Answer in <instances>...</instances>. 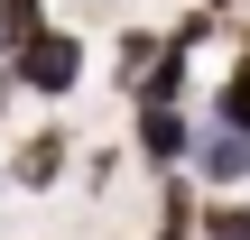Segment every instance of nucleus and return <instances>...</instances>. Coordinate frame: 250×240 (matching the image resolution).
I'll return each instance as SVG.
<instances>
[{
	"label": "nucleus",
	"mask_w": 250,
	"mask_h": 240,
	"mask_svg": "<svg viewBox=\"0 0 250 240\" xmlns=\"http://www.w3.org/2000/svg\"><path fill=\"white\" fill-rule=\"evenodd\" d=\"M204 120L250 129V28H241V46H232V65H223V83H213V102H204Z\"/></svg>",
	"instance_id": "nucleus-6"
},
{
	"label": "nucleus",
	"mask_w": 250,
	"mask_h": 240,
	"mask_svg": "<svg viewBox=\"0 0 250 240\" xmlns=\"http://www.w3.org/2000/svg\"><path fill=\"white\" fill-rule=\"evenodd\" d=\"M204 9H223V18H232V9H250V0H204Z\"/></svg>",
	"instance_id": "nucleus-11"
},
{
	"label": "nucleus",
	"mask_w": 250,
	"mask_h": 240,
	"mask_svg": "<svg viewBox=\"0 0 250 240\" xmlns=\"http://www.w3.org/2000/svg\"><path fill=\"white\" fill-rule=\"evenodd\" d=\"M0 176H9V157H0Z\"/></svg>",
	"instance_id": "nucleus-12"
},
{
	"label": "nucleus",
	"mask_w": 250,
	"mask_h": 240,
	"mask_svg": "<svg viewBox=\"0 0 250 240\" xmlns=\"http://www.w3.org/2000/svg\"><path fill=\"white\" fill-rule=\"evenodd\" d=\"M9 74H19V92H37V102H65V92L83 83V28L46 18L37 37H19V46H9Z\"/></svg>",
	"instance_id": "nucleus-1"
},
{
	"label": "nucleus",
	"mask_w": 250,
	"mask_h": 240,
	"mask_svg": "<svg viewBox=\"0 0 250 240\" xmlns=\"http://www.w3.org/2000/svg\"><path fill=\"white\" fill-rule=\"evenodd\" d=\"M46 28V0H0V37L19 46V37H37Z\"/></svg>",
	"instance_id": "nucleus-9"
},
{
	"label": "nucleus",
	"mask_w": 250,
	"mask_h": 240,
	"mask_svg": "<svg viewBox=\"0 0 250 240\" xmlns=\"http://www.w3.org/2000/svg\"><path fill=\"white\" fill-rule=\"evenodd\" d=\"M65 166H74V129H56V120H46V129H28V139L9 148V185H19V194H56V185H65Z\"/></svg>",
	"instance_id": "nucleus-4"
},
{
	"label": "nucleus",
	"mask_w": 250,
	"mask_h": 240,
	"mask_svg": "<svg viewBox=\"0 0 250 240\" xmlns=\"http://www.w3.org/2000/svg\"><path fill=\"white\" fill-rule=\"evenodd\" d=\"M9 83H19V74H9V55H0V111H9Z\"/></svg>",
	"instance_id": "nucleus-10"
},
{
	"label": "nucleus",
	"mask_w": 250,
	"mask_h": 240,
	"mask_svg": "<svg viewBox=\"0 0 250 240\" xmlns=\"http://www.w3.org/2000/svg\"><path fill=\"white\" fill-rule=\"evenodd\" d=\"M204 194H241L250 185V129H232V120H204V139H195V166H186Z\"/></svg>",
	"instance_id": "nucleus-3"
},
{
	"label": "nucleus",
	"mask_w": 250,
	"mask_h": 240,
	"mask_svg": "<svg viewBox=\"0 0 250 240\" xmlns=\"http://www.w3.org/2000/svg\"><path fill=\"white\" fill-rule=\"evenodd\" d=\"M195 240H250V194H232V203H204V231Z\"/></svg>",
	"instance_id": "nucleus-8"
},
{
	"label": "nucleus",
	"mask_w": 250,
	"mask_h": 240,
	"mask_svg": "<svg viewBox=\"0 0 250 240\" xmlns=\"http://www.w3.org/2000/svg\"><path fill=\"white\" fill-rule=\"evenodd\" d=\"M195 139H204V111H186V102H130V148H139V166L176 176V166H195Z\"/></svg>",
	"instance_id": "nucleus-2"
},
{
	"label": "nucleus",
	"mask_w": 250,
	"mask_h": 240,
	"mask_svg": "<svg viewBox=\"0 0 250 240\" xmlns=\"http://www.w3.org/2000/svg\"><path fill=\"white\" fill-rule=\"evenodd\" d=\"M158 55H167V28H121V46H111V83H121V102L158 74Z\"/></svg>",
	"instance_id": "nucleus-5"
},
{
	"label": "nucleus",
	"mask_w": 250,
	"mask_h": 240,
	"mask_svg": "<svg viewBox=\"0 0 250 240\" xmlns=\"http://www.w3.org/2000/svg\"><path fill=\"white\" fill-rule=\"evenodd\" d=\"M186 92H195V55H176V46H167V55H158V74H148L130 102H186Z\"/></svg>",
	"instance_id": "nucleus-7"
}]
</instances>
